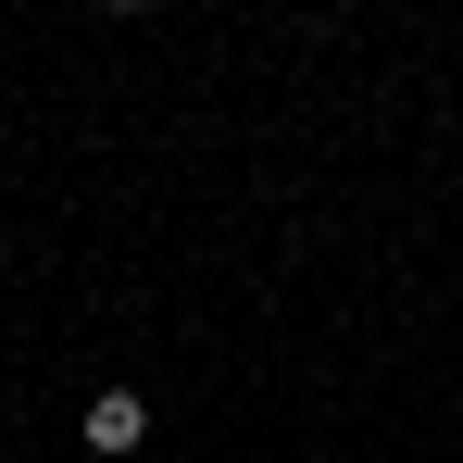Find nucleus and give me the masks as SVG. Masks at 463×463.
Here are the masks:
<instances>
[{
  "instance_id": "1",
  "label": "nucleus",
  "mask_w": 463,
  "mask_h": 463,
  "mask_svg": "<svg viewBox=\"0 0 463 463\" xmlns=\"http://www.w3.org/2000/svg\"><path fill=\"white\" fill-rule=\"evenodd\" d=\"M138 439H151V401H138V388H100V401H88V451H100V463H126Z\"/></svg>"
},
{
  "instance_id": "2",
  "label": "nucleus",
  "mask_w": 463,
  "mask_h": 463,
  "mask_svg": "<svg viewBox=\"0 0 463 463\" xmlns=\"http://www.w3.org/2000/svg\"><path fill=\"white\" fill-rule=\"evenodd\" d=\"M100 13H151V0H100Z\"/></svg>"
}]
</instances>
